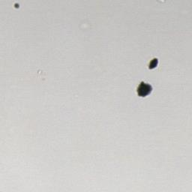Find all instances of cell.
I'll return each mask as SVG.
<instances>
[{
	"instance_id": "7a4b0ae2",
	"label": "cell",
	"mask_w": 192,
	"mask_h": 192,
	"mask_svg": "<svg viewBox=\"0 0 192 192\" xmlns=\"http://www.w3.org/2000/svg\"><path fill=\"white\" fill-rule=\"evenodd\" d=\"M158 65V59H153V60L150 62V63L149 65H150V68H154L155 67H156Z\"/></svg>"
},
{
	"instance_id": "6da1fadb",
	"label": "cell",
	"mask_w": 192,
	"mask_h": 192,
	"mask_svg": "<svg viewBox=\"0 0 192 192\" xmlns=\"http://www.w3.org/2000/svg\"><path fill=\"white\" fill-rule=\"evenodd\" d=\"M153 90V87L145 82H141L137 88V93L140 97H146L150 94Z\"/></svg>"
}]
</instances>
